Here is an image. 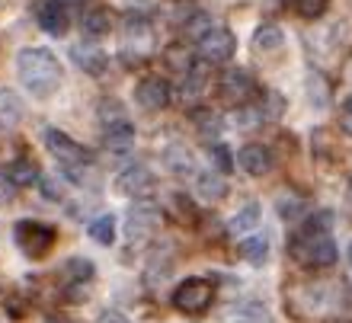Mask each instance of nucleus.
I'll use <instances>...</instances> for the list:
<instances>
[{
	"label": "nucleus",
	"mask_w": 352,
	"mask_h": 323,
	"mask_svg": "<svg viewBox=\"0 0 352 323\" xmlns=\"http://www.w3.org/2000/svg\"><path fill=\"white\" fill-rule=\"evenodd\" d=\"M16 71L23 87L38 100H48L61 87V65L48 48H23L16 58Z\"/></svg>",
	"instance_id": "obj_1"
},
{
	"label": "nucleus",
	"mask_w": 352,
	"mask_h": 323,
	"mask_svg": "<svg viewBox=\"0 0 352 323\" xmlns=\"http://www.w3.org/2000/svg\"><path fill=\"white\" fill-rule=\"evenodd\" d=\"M292 256L307 269H327L336 263V241L330 231H314L307 227L292 241Z\"/></svg>",
	"instance_id": "obj_2"
},
{
	"label": "nucleus",
	"mask_w": 352,
	"mask_h": 323,
	"mask_svg": "<svg viewBox=\"0 0 352 323\" xmlns=\"http://www.w3.org/2000/svg\"><path fill=\"white\" fill-rule=\"evenodd\" d=\"M45 148L52 151V157L61 164V170L67 173V179H74V183H84L87 170H90V151L84 148V144H77L71 135H65V131H45Z\"/></svg>",
	"instance_id": "obj_3"
},
{
	"label": "nucleus",
	"mask_w": 352,
	"mask_h": 323,
	"mask_svg": "<svg viewBox=\"0 0 352 323\" xmlns=\"http://www.w3.org/2000/svg\"><path fill=\"white\" fill-rule=\"evenodd\" d=\"M160 227H164V212L151 199H138V205L129 208V218H125L129 243H148L151 237H157Z\"/></svg>",
	"instance_id": "obj_4"
},
{
	"label": "nucleus",
	"mask_w": 352,
	"mask_h": 323,
	"mask_svg": "<svg viewBox=\"0 0 352 323\" xmlns=\"http://www.w3.org/2000/svg\"><path fill=\"white\" fill-rule=\"evenodd\" d=\"M13 241H16L19 253L29 259H42L48 253V249L55 247L58 234L52 224L45 221H19L16 227H13Z\"/></svg>",
	"instance_id": "obj_5"
},
{
	"label": "nucleus",
	"mask_w": 352,
	"mask_h": 323,
	"mask_svg": "<svg viewBox=\"0 0 352 323\" xmlns=\"http://www.w3.org/2000/svg\"><path fill=\"white\" fill-rule=\"evenodd\" d=\"M214 301V285L208 278H186L183 285L173 291V304L183 314H202Z\"/></svg>",
	"instance_id": "obj_6"
},
{
	"label": "nucleus",
	"mask_w": 352,
	"mask_h": 323,
	"mask_svg": "<svg viewBox=\"0 0 352 323\" xmlns=\"http://www.w3.org/2000/svg\"><path fill=\"white\" fill-rule=\"evenodd\" d=\"M237 52V38H234L231 29L224 26H214L208 36L199 42V58H202L205 65H228Z\"/></svg>",
	"instance_id": "obj_7"
},
{
	"label": "nucleus",
	"mask_w": 352,
	"mask_h": 323,
	"mask_svg": "<svg viewBox=\"0 0 352 323\" xmlns=\"http://www.w3.org/2000/svg\"><path fill=\"white\" fill-rule=\"evenodd\" d=\"M218 93H221V100L228 106H250V96L256 93V83L253 77L243 71V67H231V71H224L221 74V83H218Z\"/></svg>",
	"instance_id": "obj_8"
},
{
	"label": "nucleus",
	"mask_w": 352,
	"mask_h": 323,
	"mask_svg": "<svg viewBox=\"0 0 352 323\" xmlns=\"http://www.w3.org/2000/svg\"><path fill=\"white\" fill-rule=\"evenodd\" d=\"M61 276H65V285H67V298H71V301H80V298L90 291L96 266H93L87 256H74L61 266Z\"/></svg>",
	"instance_id": "obj_9"
},
{
	"label": "nucleus",
	"mask_w": 352,
	"mask_h": 323,
	"mask_svg": "<svg viewBox=\"0 0 352 323\" xmlns=\"http://www.w3.org/2000/svg\"><path fill=\"white\" fill-rule=\"evenodd\" d=\"M154 186H157V179L151 176L148 166H141V164L125 166L119 173V179H116V189L122 195H129V199H148L154 192Z\"/></svg>",
	"instance_id": "obj_10"
},
{
	"label": "nucleus",
	"mask_w": 352,
	"mask_h": 323,
	"mask_svg": "<svg viewBox=\"0 0 352 323\" xmlns=\"http://www.w3.org/2000/svg\"><path fill=\"white\" fill-rule=\"evenodd\" d=\"M135 100L144 112H164L173 100V90H170V83L164 77H144L138 83V90H135Z\"/></svg>",
	"instance_id": "obj_11"
},
{
	"label": "nucleus",
	"mask_w": 352,
	"mask_h": 323,
	"mask_svg": "<svg viewBox=\"0 0 352 323\" xmlns=\"http://www.w3.org/2000/svg\"><path fill=\"white\" fill-rule=\"evenodd\" d=\"M102 148L122 157V154H129L135 148V129H131L129 119L122 122H112V125H102Z\"/></svg>",
	"instance_id": "obj_12"
},
{
	"label": "nucleus",
	"mask_w": 352,
	"mask_h": 323,
	"mask_svg": "<svg viewBox=\"0 0 352 323\" xmlns=\"http://www.w3.org/2000/svg\"><path fill=\"white\" fill-rule=\"evenodd\" d=\"M237 164H241L243 173L266 176L269 166H272V154H269L266 144H243V148L237 151Z\"/></svg>",
	"instance_id": "obj_13"
},
{
	"label": "nucleus",
	"mask_w": 352,
	"mask_h": 323,
	"mask_svg": "<svg viewBox=\"0 0 352 323\" xmlns=\"http://www.w3.org/2000/svg\"><path fill=\"white\" fill-rule=\"evenodd\" d=\"M38 26L45 29L48 36H65L67 32L65 0H45V3L38 7Z\"/></svg>",
	"instance_id": "obj_14"
},
{
	"label": "nucleus",
	"mask_w": 352,
	"mask_h": 323,
	"mask_svg": "<svg viewBox=\"0 0 352 323\" xmlns=\"http://www.w3.org/2000/svg\"><path fill=\"white\" fill-rule=\"evenodd\" d=\"M125 42H129V48L141 52V55H144L148 48H154V32H151L148 19L129 13V19H125Z\"/></svg>",
	"instance_id": "obj_15"
},
{
	"label": "nucleus",
	"mask_w": 352,
	"mask_h": 323,
	"mask_svg": "<svg viewBox=\"0 0 352 323\" xmlns=\"http://www.w3.org/2000/svg\"><path fill=\"white\" fill-rule=\"evenodd\" d=\"M195 192L205 202H218L228 195V179H224L218 170H205V173H195Z\"/></svg>",
	"instance_id": "obj_16"
},
{
	"label": "nucleus",
	"mask_w": 352,
	"mask_h": 323,
	"mask_svg": "<svg viewBox=\"0 0 352 323\" xmlns=\"http://www.w3.org/2000/svg\"><path fill=\"white\" fill-rule=\"evenodd\" d=\"M3 176H7L16 189H29V186L42 183V176H38V164H36V160H29V157L13 160V164L3 170Z\"/></svg>",
	"instance_id": "obj_17"
},
{
	"label": "nucleus",
	"mask_w": 352,
	"mask_h": 323,
	"mask_svg": "<svg viewBox=\"0 0 352 323\" xmlns=\"http://www.w3.org/2000/svg\"><path fill=\"white\" fill-rule=\"evenodd\" d=\"M23 119V102L13 90H0V135H10V131L19 125Z\"/></svg>",
	"instance_id": "obj_18"
},
{
	"label": "nucleus",
	"mask_w": 352,
	"mask_h": 323,
	"mask_svg": "<svg viewBox=\"0 0 352 323\" xmlns=\"http://www.w3.org/2000/svg\"><path fill=\"white\" fill-rule=\"evenodd\" d=\"M285 45V36H282V29L276 23H263L256 32H253V48L260 52V55H278Z\"/></svg>",
	"instance_id": "obj_19"
},
{
	"label": "nucleus",
	"mask_w": 352,
	"mask_h": 323,
	"mask_svg": "<svg viewBox=\"0 0 352 323\" xmlns=\"http://www.w3.org/2000/svg\"><path fill=\"white\" fill-rule=\"evenodd\" d=\"M74 65L80 67V71H87L90 77H100L102 71H106V55H102L100 48H93V45H77L74 48Z\"/></svg>",
	"instance_id": "obj_20"
},
{
	"label": "nucleus",
	"mask_w": 352,
	"mask_h": 323,
	"mask_svg": "<svg viewBox=\"0 0 352 323\" xmlns=\"http://www.w3.org/2000/svg\"><path fill=\"white\" fill-rule=\"evenodd\" d=\"M112 32V13L106 7H96V10H87L84 16V36L90 38H102Z\"/></svg>",
	"instance_id": "obj_21"
},
{
	"label": "nucleus",
	"mask_w": 352,
	"mask_h": 323,
	"mask_svg": "<svg viewBox=\"0 0 352 323\" xmlns=\"http://www.w3.org/2000/svg\"><path fill=\"white\" fill-rule=\"evenodd\" d=\"M205 83H208V74H205L202 65H192L189 71H186L183 77V87H179V100L189 102V100H199L205 90Z\"/></svg>",
	"instance_id": "obj_22"
},
{
	"label": "nucleus",
	"mask_w": 352,
	"mask_h": 323,
	"mask_svg": "<svg viewBox=\"0 0 352 323\" xmlns=\"http://www.w3.org/2000/svg\"><path fill=\"white\" fill-rule=\"evenodd\" d=\"M192 125H195V131L202 135V138H218L221 135V129H224V122H221V115L214 109H192Z\"/></svg>",
	"instance_id": "obj_23"
},
{
	"label": "nucleus",
	"mask_w": 352,
	"mask_h": 323,
	"mask_svg": "<svg viewBox=\"0 0 352 323\" xmlns=\"http://www.w3.org/2000/svg\"><path fill=\"white\" fill-rule=\"evenodd\" d=\"M164 164H167L170 173L176 176H189L195 173V164H192V154L183 148V144H170L167 154H164Z\"/></svg>",
	"instance_id": "obj_24"
},
{
	"label": "nucleus",
	"mask_w": 352,
	"mask_h": 323,
	"mask_svg": "<svg viewBox=\"0 0 352 323\" xmlns=\"http://www.w3.org/2000/svg\"><path fill=\"white\" fill-rule=\"evenodd\" d=\"M221 320L224 323H263L266 320V311H263L260 301H247V304H234Z\"/></svg>",
	"instance_id": "obj_25"
},
{
	"label": "nucleus",
	"mask_w": 352,
	"mask_h": 323,
	"mask_svg": "<svg viewBox=\"0 0 352 323\" xmlns=\"http://www.w3.org/2000/svg\"><path fill=\"white\" fill-rule=\"evenodd\" d=\"M241 256H243V263H250V266H266L269 263V241L263 234L247 237V241L241 243Z\"/></svg>",
	"instance_id": "obj_26"
},
{
	"label": "nucleus",
	"mask_w": 352,
	"mask_h": 323,
	"mask_svg": "<svg viewBox=\"0 0 352 323\" xmlns=\"http://www.w3.org/2000/svg\"><path fill=\"white\" fill-rule=\"evenodd\" d=\"M256 224H260V205L250 202V205H243L241 212L231 218V224H228V234H247V231H253Z\"/></svg>",
	"instance_id": "obj_27"
},
{
	"label": "nucleus",
	"mask_w": 352,
	"mask_h": 323,
	"mask_svg": "<svg viewBox=\"0 0 352 323\" xmlns=\"http://www.w3.org/2000/svg\"><path fill=\"white\" fill-rule=\"evenodd\" d=\"M90 231V237L96 243H102V247H112V241H116V218L112 214H100L96 221L87 227Z\"/></svg>",
	"instance_id": "obj_28"
},
{
	"label": "nucleus",
	"mask_w": 352,
	"mask_h": 323,
	"mask_svg": "<svg viewBox=\"0 0 352 323\" xmlns=\"http://www.w3.org/2000/svg\"><path fill=\"white\" fill-rule=\"evenodd\" d=\"M212 16H208V13H202V10H199V13H192V16L186 19V26H183V32L189 38H192L195 45H199V42H202L205 36H208V32H212Z\"/></svg>",
	"instance_id": "obj_29"
},
{
	"label": "nucleus",
	"mask_w": 352,
	"mask_h": 323,
	"mask_svg": "<svg viewBox=\"0 0 352 323\" xmlns=\"http://www.w3.org/2000/svg\"><path fill=\"white\" fill-rule=\"evenodd\" d=\"M234 122H237V129H260L266 122V115H263L260 106H241L234 112Z\"/></svg>",
	"instance_id": "obj_30"
},
{
	"label": "nucleus",
	"mask_w": 352,
	"mask_h": 323,
	"mask_svg": "<svg viewBox=\"0 0 352 323\" xmlns=\"http://www.w3.org/2000/svg\"><path fill=\"white\" fill-rule=\"evenodd\" d=\"M260 109H263V115H266V122L282 119V112H285V96H282V93H276V90H269L266 96H263Z\"/></svg>",
	"instance_id": "obj_31"
},
{
	"label": "nucleus",
	"mask_w": 352,
	"mask_h": 323,
	"mask_svg": "<svg viewBox=\"0 0 352 323\" xmlns=\"http://www.w3.org/2000/svg\"><path fill=\"white\" fill-rule=\"evenodd\" d=\"M170 212L179 218V221H186V224H192L195 221V205L189 202V195H170Z\"/></svg>",
	"instance_id": "obj_32"
},
{
	"label": "nucleus",
	"mask_w": 352,
	"mask_h": 323,
	"mask_svg": "<svg viewBox=\"0 0 352 323\" xmlns=\"http://www.w3.org/2000/svg\"><path fill=\"white\" fill-rule=\"evenodd\" d=\"M122 119H129L125 109H122V102H116V100H102L100 102V122L102 125H112V122H122Z\"/></svg>",
	"instance_id": "obj_33"
},
{
	"label": "nucleus",
	"mask_w": 352,
	"mask_h": 323,
	"mask_svg": "<svg viewBox=\"0 0 352 323\" xmlns=\"http://www.w3.org/2000/svg\"><path fill=\"white\" fill-rule=\"evenodd\" d=\"M208 157H212V164H214V170L221 176H228L231 173V166H234V160H231V151L224 148V144H214L212 151H208Z\"/></svg>",
	"instance_id": "obj_34"
},
{
	"label": "nucleus",
	"mask_w": 352,
	"mask_h": 323,
	"mask_svg": "<svg viewBox=\"0 0 352 323\" xmlns=\"http://www.w3.org/2000/svg\"><path fill=\"white\" fill-rule=\"evenodd\" d=\"M307 93H311V102H314V106H327L330 90H327V83H324L320 74H311V80H307Z\"/></svg>",
	"instance_id": "obj_35"
},
{
	"label": "nucleus",
	"mask_w": 352,
	"mask_h": 323,
	"mask_svg": "<svg viewBox=\"0 0 352 323\" xmlns=\"http://www.w3.org/2000/svg\"><path fill=\"white\" fill-rule=\"evenodd\" d=\"M327 3H330V0H295V10L305 19H317V16H324Z\"/></svg>",
	"instance_id": "obj_36"
},
{
	"label": "nucleus",
	"mask_w": 352,
	"mask_h": 323,
	"mask_svg": "<svg viewBox=\"0 0 352 323\" xmlns=\"http://www.w3.org/2000/svg\"><path fill=\"white\" fill-rule=\"evenodd\" d=\"M276 208H278V214H282V218H288V221H292V218H298V214H301V208H305V202H301V199H298V195H292V199H278L276 202Z\"/></svg>",
	"instance_id": "obj_37"
},
{
	"label": "nucleus",
	"mask_w": 352,
	"mask_h": 323,
	"mask_svg": "<svg viewBox=\"0 0 352 323\" xmlns=\"http://www.w3.org/2000/svg\"><path fill=\"white\" fill-rule=\"evenodd\" d=\"M307 227H314V231H330L333 227V214L330 212H317L311 221H307Z\"/></svg>",
	"instance_id": "obj_38"
},
{
	"label": "nucleus",
	"mask_w": 352,
	"mask_h": 323,
	"mask_svg": "<svg viewBox=\"0 0 352 323\" xmlns=\"http://www.w3.org/2000/svg\"><path fill=\"white\" fill-rule=\"evenodd\" d=\"M42 192L48 195V199H55V202H61V195H65V189H61V186L55 183V179H52V176H42Z\"/></svg>",
	"instance_id": "obj_39"
},
{
	"label": "nucleus",
	"mask_w": 352,
	"mask_h": 323,
	"mask_svg": "<svg viewBox=\"0 0 352 323\" xmlns=\"http://www.w3.org/2000/svg\"><path fill=\"white\" fill-rule=\"evenodd\" d=\"M96 323H129V317L119 314V311H102V314L96 317Z\"/></svg>",
	"instance_id": "obj_40"
},
{
	"label": "nucleus",
	"mask_w": 352,
	"mask_h": 323,
	"mask_svg": "<svg viewBox=\"0 0 352 323\" xmlns=\"http://www.w3.org/2000/svg\"><path fill=\"white\" fill-rule=\"evenodd\" d=\"M13 189H16V186L10 183V179H7L3 173H0V205H7V202H10V195H13Z\"/></svg>",
	"instance_id": "obj_41"
},
{
	"label": "nucleus",
	"mask_w": 352,
	"mask_h": 323,
	"mask_svg": "<svg viewBox=\"0 0 352 323\" xmlns=\"http://www.w3.org/2000/svg\"><path fill=\"white\" fill-rule=\"evenodd\" d=\"M340 129H343V135L352 138V109H346L343 115H340Z\"/></svg>",
	"instance_id": "obj_42"
},
{
	"label": "nucleus",
	"mask_w": 352,
	"mask_h": 323,
	"mask_svg": "<svg viewBox=\"0 0 352 323\" xmlns=\"http://www.w3.org/2000/svg\"><path fill=\"white\" fill-rule=\"evenodd\" d=\"M45 323H71L67 317H61V314H52V317H45Z\"/></svg>",
	"instance_id": "obj_43"
},
{
	"label": "nucleus",
	"mask_w": 352,
	"mask_h": 323,
	"mask_svg": "<svg viewBox=\"0 0 352 323\" xmlns=\"http://www.w3.org/2000/svg\"><path fill=\"white\" fill-rule=\"evenodd\" d=\"M346 259H349V269H352V243H349V253H346Z\"/></svg>",
	"instance_id": "obj_44"
},
{
	"label": "nucleus",
	"mask_w": 352,
	"mask_h": 323,
	"mask_svg": "<svg viewBox=\"0 0 352 323\" xmlns=\"http://www.w3.org/2000/svg\"><path fill=\"white\" fill-rule=\"evenodd\" d=\"M65 3H77V7H80V3H87V0H65Z\"/></svg>",
	"instance_id": "obj_45"
},
{
	"label": "nucleus",
	"mask_w": 352,
	"mask_h": 323,
	"mask_svg": "<svg viewBox=\"0 0 352 323\" xmlns=\"http://www.w3.org/2000/svg\"><path fill=\"white\" fill-rule=\"evenodd\" d=\"M346 109H352V96H349V102H346Z\"/></svg>",
	"instance_id": "obj_46"
}]
</instances>
